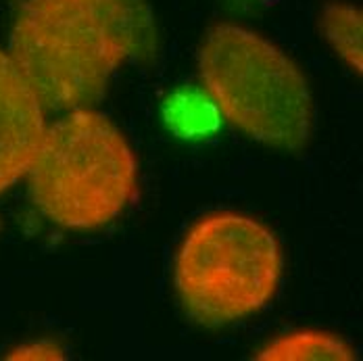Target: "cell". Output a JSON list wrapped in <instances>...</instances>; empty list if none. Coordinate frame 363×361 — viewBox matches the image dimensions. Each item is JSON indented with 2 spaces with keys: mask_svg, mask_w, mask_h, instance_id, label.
Instances as JSON below:
<instances>
[{
  "mask_svg": "<svg viewBox=\"0 0 363 361\" xmlns=\"http://www.w3.org/2000/svg\"><path fill=\"white\" fill-rule=\"evenodd\" d=\"M201 79L223 117L255 143L303 150L313 128V99L298 65L247 28L216 26L199 52Z\"/></svg>",
  "mask_w": 363,
  "mask_h": 361,
  "instance_id": "obj_1",
  "label": "cell"
},
{
  "mask_svg": "<svg viewBox=\"0 0 363 361\" xmlns=\"http://www.w3.org/2000/svg\"><path fill=\"white\" fill-rule=\"evenodd\" d=\"M28 176L42 216L61 228L94 230L125 209L138 165L117 126L82 107L46 128Z\"/></svg>",
  "mask_w": 363,
  "mask_h": 361,
  "instance_id": "obj_2",
  "label": "cell"
},
{
  "mask_svg": "<svg viewBox=\"0 0 363 361\" xmlns=\"http://www.w3.org/2000/svg\"><path fill=\"white\" fill-rule=\"evenodd\" d=\"M282 276V249L261 221L216 213L196 221L176 257L174 282L196 324L219 328L265 307Z\"/></svg>",
  "mask_w": 363,
  "mask_h": 361,
  "instance_id": "obj_3",
  "label": "cell"
},
{
  "mask_svg": "<svg viewBox=\"0 0 363 361\" xmlns=\"http://www.w3.org/2000/svg\"><path fill=\"white\" fill-rule=\"evenodd\" d=\"M9 57L44 109L55 111L96 103L113 72L128 61L90 0H23Z\"/></svg>",
  "mask_w": 363,
  "mask_h": 361,
  "instance_id": "obj_4",
  "label": "cell"
},
{
  "mask_svg": "<svg viewBox=\"0 0 363 361\" xmlns=\"http://www.w3.org/2000/svg\"><path fill=\"white\" fill-rule=\"evenodd\" d=\"M44 111L9 52L0 50V194L28 176L46 132Z\"/></svg>",
  "mask_w": 363,
  "mask_h": 361,
  "instance_id": "obj_5",
  "label": "cell"
},
{
  "mask_svg": "<svg viewBox=\"0 0 363 361\" xmlns=\"http://www.w3.org/2000/svg\"><path fill=\"white\" fill-rule=\"evenodd\" d=\"M103 15L125 59L148 63L155 59L159 42L157 28L146 0H90Z\"/></svg>",
  "mask_w": 363,
  "mask_h": 361,
  "instance_id": "obj_6",
  "label": "cell"
},
{
  "mask_svg": "<svg viewBox=\"0 0 363 361\" xmlns=\"http://www.w3.org/2000/svg\"><path fill=\"white\" fill-rule=\"evenodd\" d=\"M355 349L345 343L342 338L315 332V330H303L291 332L284 336H278L267 347H263L257 353V360H355Z\"/></svg>",
  "mask_w": 363,
  "mask_h": 361,
  "instance_id": "obj_7",
  "label": "cell"
},
{
  "mask_svg": "<svg viewBox=\"0 0 363 361\" xmlns=\"http://www.w3.org/2000/svg\"><path fill=\"white\" fill-rule=\"evenodd\" d=\"M322 30L332 48L362 73V11L345 2L328 4L322 13Z\"/></svg>",
  "mask_w": 363,
  "mask_h": 361,
  "instance_id": "obj_8",
  "label": "cell"
}]
</instances>
